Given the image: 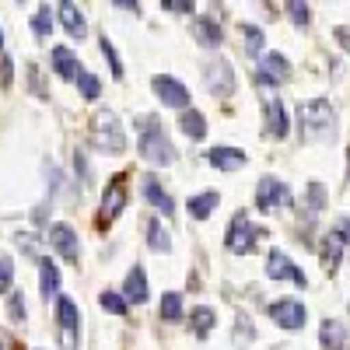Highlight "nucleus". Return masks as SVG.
I'll use <instances>...</instances> for the list:
<instances>
[{"mask_svg": "<svg viewBox=\"0 0 350 350\" xmlns=\"http://www.w3.org/2000/svg\"><path fill=\"white\" fill-rule=\"evenodd\" d=\"M298 123H301V137L305 140H315V144H326L336 137V112L326 98H312V102H301L298 109Z\"/></svg>", "mask_w": 350, "mask_h": 350, "instance_id": "obj_1", "label": "nucleus"}, {"mask_svg": "<svg viewBox=\"0 0 350 350\" xmlns=\"http://www.w3.org/2000/svg\"><path fill=\"white\" fill-rule=\"evenodd\" d=\"M92 137H95V148L105 151V154H123L126 151V133H123V123L120 116L102 109L92 116Z\"/></svg>", "mask_w": 350, "mask_h": 350, "instance_id": "obj_2", "label": "nucleus"}, {"mask_svg": "<svg viewBox=\"0 0 350 350\" xmlns=\"http://www.w3.org/2000/svg\"><path fill=\"white\" fill-rule=\"evenodd\" d=\"M140 154H144V161H151V165H168L175 158V151H172V144H168V137L161 130L158 116L140 120Z\"/></svg>", "mask_w": 350, "mask_h": 350, "instance_id": "obj_3", "label": "nucleus"}, {"mask_svg": "<svg viewBox=\"0 0 350 350\" xmlns=\"http://www.w3.org/2000/svg\"><path fill=\"white\" fill-rule=\"evenodd\" d=\"M123 207H126V175H116V179L105 186V193H102V203H98V214H95V228H109L116 217L123 214Z\"/></svg>", "mask_w": 350, "mask_h": 350, "instance_id": "obj_4", "label": "nucleus"}, {"mask_svg": "<svg viewBox=\"0 0 350 350\" xmlns=\"http://www.w3.org/2000/svg\"><path fill=\"white\" fill-rule=\"evenodd\" d=\"M56 323H60V347L77 350L81 347V312L74 298H56Z\"/></svg>", "mask_w": 350, "mask_h": 350, "instance_id": "obj_5", "label": "nucleus"}, {"mask_svg": "<svg viewBox=\"0 0 350 350\" xmlns=\"http://www.w3.org/2000/svg\"><path fill=\"white\" fill-rule=\"evenodd\" d=\"M262 235V231L245 217V214H235L231 217V224H228V235H224V242H228V249L231 252H252V245H256V239Z\"/></svg>", "mask_w": 350, "mask_h": 350, "instance_id": "obj_6", "label": "nucleus"}, {"mask_svg": "<svg viewBox=\"0 0 350 350\" xmlns=\"http://www.w3.org/2000/svg\"><path fill=\"white\" fill-rule=\"evenodd\" d=\"M203 77H207V92L217 95V98H228L235 92V70H231V64L221 60V56H214V60L203 67Z\"/></svg>", "mask_w": 350, "mask_h": 350, "instance_id": "obj_7", "label": "nucleus"}, {"mask_svg": "<svg viewBox=\"0 0 350 350\" xmlns=\"http://www.w3.org/2000/svg\"><path fill=\"white\" fill-rule=\"evenodd\" d=\"M291 203V189L273 179V175H267V179H259V189H256V207L259 211H277V207H287Z\"/></svg>", "mask_w": 350, "mask_h": 350, "instance_id": "obj_8", "label": "nucleus"}, {"mask_svg": "<svg viewBox=\"0 0 350 350\" xmlns=\"http://www.w3.org/2000/svg\"><path fill=\"white\" fill-rule=\"evenodd\" d=\"M270 319H273L280 329H301L305 319H308V312H305V305L295 301V298H280V301L270 305Z\"/></svg>", "mask_w": 350, "mask_h": 350, "instance_id": "obj_9", "label": "nucleus"}, {"mask_svg": "<svg viewBox=\"0 0 350 350\" xmlns=\"http://www.w3.org/2000/svg\"><path fill=\"white\" fill-rule=\"evenodd\" d=\"M267 273H270V280H287V284H298V287H305L308 280H305V273L295 267V262H291L284 252H270L267 256Z\"/></svg>", "mask_w": 350, "mask_h": 350, "instance_id": "obj_10", "label": "nucleus"}, {"mask_svg": "<svg viewBox=\"0 0 350 350\" xmlns=\"http://www.w3.org/2000/svg\"><path fill=\"white\" fill-rule=\"evenodd\" d=\"M151 84H154V95H158L165 105H172V109H186V105H189V92H186V88L175 81V77L158 74Z\"/></svg>", "mask_w": 350, "mask_h": 350, "instance_id": "obj_11", "label": "nucleus"}, {"mask_svg": "<svg viewBox=\"0 0 350 350\" xmlns=\"http://www.w3.org/2000/svg\"><path fill=\"white\" fill-rule=\"evenodd\" d=\"M287 74H291V64L284 60V56L280 53H267V56H262V67H259V77L256 81L262 88H277Z\"/></svg>", "mask_w": 350, "mask_h": 350, "instance_id": "obj_12", "label": "nucleus"}, {"mask_svg": "<svg viewBox=\"0 0 350 350\" xmlns=\"http://www.w3.org/2000/svg\"><path fill=\"white\" fill-rule=\"evenodd\" d=\"M49 239H53V249L60 252L64 259L77 262L81 242H77V235H74V228H70V224H53V231H49Z\"/></svg>", "mask_w": 350, "mask_h": 350, "instance_id": "obj_13", "label": "nucleus"}, {"mask_svg": "<svg viewBox=\"0 0 350 350\" xmlns=\"http://www.w3.org/2000/svg\"><path fill=\"white\" fill-rule=\"evenodd\" d=\"M140 189H144V196H148L151 207H158L165 217H168V214H175V203H172V196L161 189V183L154 179V175H144V179H140Z\"/></svg>", "mask_w": 350, "mask_h": 350, "instance_id": "obj_14", "label": "nucleus"}, {"mask_svg": "<svg viewBox=\"0 0 350 350\" xmlns=\"http://www.w3.org/2000/svg\"><path fill=\"white\" fill-rule=\"evenodd\" d=\"M123 301L126 305H144L148 301V273H144V267H133L126 284H123Z\"/></svg>", "mask_w": 350, "mask_h": 350, "instance_id": "obj_15", "label": "nucleus"}, {"mask_svg": "<svg viewBox=\"0 0 350 350\" xmlns=\"http://www.w3.org/2000/svg\"><path fill=\"white\" fill-rule=\"evenodd\" d=\"M203 158H207V165H214L221 172H231V168L245 165V151H239V148H211Z\"/></svg>", "mask_w": 350, "mask_h": 350, "instance_id": "obj_16", "label": "nucleus"}, {"mask_svg": "<svg viewBox=\"0 0 350 350\" xmlns=\"http://www.w3.org/2000/svg\"><path fill=\"white\" fill-rule=\"evenodd\" d=\"M53 67H56V74H60L64 81H77V74L84 70L77 64V53H70L67 46H56L53 49Z\"/></svg>", "mask_w": 350, "mask_h": 350, "instance_id": "obj_17", "label": "nucleus"}, {"mask_svg": "<svg viewBox=\"0 0 350 350\" xmlns=\"http://www.w3.org/2000/svg\"><path fill=\"white\" fill-rule=\"evenodd\" d=\"M193 36H196V42L214 46V49L224 42V32L217 28V21H211V18H196V21H193Z\"/></svg>", "mask_w": 350, "mask_h": 350, "instance_id": "obj_18", "label": "nucleus"}, {"mask_svg": "<svg viewBox=\"0 0 350 350\" xmlns=\"http://www.w3.org/2000/svg\"><path fill=\"white\" fill-rule=\"evenodd\" d=\"M319 340H323L326 350H343L347 347V326L336 323V319H326L323 329H319Z\"/></svg>", "mask_w": 350, "mask_h": 350, "instance_id": "obj_19", "label": "nucleus"}, {"mask_svg": "<svg viewBox=\"0 0 350 350\" xmlns=\"http://www.w3.org/2000/svg\"><path fill=\"white\" fill-rule=\"evenodd\" d=\"M179 126H183V133H186L189 140H203V137H207V120H203L196 109L179 112Z\"/></svg>", "mask_w": 350, "mask_h": 350, "instance_id": "obj_20", "label": "nucleus"}, {"mask_svg": "<svg viewBox=\"0 0 350 350\" xmlns=\"http://www.w3.org/2000/svg\"><path fill=\"white\" fill-rule=\"evenodd\" d=\"M217 203H221V196H217L214 189H207V193H200V196L189 200V214H193L196 221H207V217L217 211Z\"/></svg>", "mask_w": 350, "mask_h": 350, "instance_id": "obj_21", "label": "nucleus"}, {"mask_svg": "<svg viewBox=\"0 0 350 350\" xmlns=\"http://www.w3.org/2000/svg\"><path fill=\"white\" fill-rule=\"evenodd\" d=\"M56 287H60V270L53 267V259H39V291H42V298H53Z\"/></svg>", "mask_w": 350, "mask_h": 350, "instance_id": "obj_22", "label": "nucleus"}, {"mask_svg": "<svg viewBox=\"0 0 350 350\" xmlns=\"http://www.w3.org/2000/svg\"><path fill=\"white\" fill-rule=\"evenodd\" d=\"M60 21H64V28L74 36V39H84L88 36V28H84V18H81V11H77V4H60Z\"/></svg>", "mask_w": 350, "mask_h": 350, "instance_id": "obj_23", "label": "nucleus"}, {"mask_svg": "<svg viewBox=\"0 0 350 350\" xmlns=\"http://www.w3.org/2000/svg\"><path fill=\"white\" fill-rule=\"evenodd\" d=\"M214 323H217V315H214V308H207V305H196L193 315H189V329H193L196 336H207V333L214 329Z\"/></svg>", "mask_w": 350, "mask_h": 350, "instance_id": "obj_24", "label": "nucleus"}, {"mask_svg": "<svg viewBox=\"0 0 350 350\" xmlns=\"http://www.w3.org/2000/svg\"><path fill=\"white\" fill-rule=\"evenodd\" d=\"M267 130H270V137H277V140L287 137V112H284L280 102H270V105H267Z\"/></svg>", "mask_w": 350, "mask_h": 350, "instance_id": "obj_25", "label": "nucleus"}, {"mask_svg": "<svg viewBox=\"0 0 350 350\" xmlns=\"http://www.w3.org/2000/svg\"><path fill=\"white\" fill-rule=\"evenodd\" d=\"M148 245H151L154 252H172V235L165 231L161 221H151V224H148Z\"/></svg>", "mask_w": 350, "mask_h": 350, "instance_id": "obj_26", "label": "nucleus"}, {"mask_svg": "<svg viewBox=\"0 0 350 350\" xmlns=\"http://www.w3.org/2000/svg\"><path fill=\"white\" fill-rule=\"evenodd\" d=\"M340 256H343V242L329 231V235L323 239V259H326V267H329V270H336V267H340Z\"/></svg>", "mask_w": 350, "mask_h": 350, "instance_id": "obj_27", "label": "nucleus"}, {"mask_svg": "<svg viewBox=\"0 0 350 350\" xmlns=\"http://www.w3.org/2000/svg\"><path fill=\"white\" fill-rule=\"evenodd\" d=\"M161 315L168 319V323L183 319V295H179V291H168V295L161 298Z\"/></svg>", "mask_w": 350, "mask_h": 350, "instance_id": "obj_28", "label": "nucleus"}, {"mask_svg": "<svg viewBox=\"0 0 350 350\" xmlns=\"http://www.w3.org/2000/svg\"><path fill=\"white\" fill-rule=\"evenodd\" d=\"M252 336H256V329H252V323H249V315L239 312V319H235V343H239V347H249Z\"/></svg>", "mask_w": 350, "mask_h": 350, "instance_id": "obj_29", "label": "nucleus"}, {"mask_svg": "<svg viewBox=\"0 0 350 350\" xmlns=\"http://www.w3.org/2000/svg\"><path fill=\"white\" fill-rule=\"evenodd\" d=\"M77 88H81V95H84V98H98V92H102V81H98L95 74L81 70V74H77Z\"/></svg>", "mask_w": 350, "mask_h": 350, "instance_id": "obj_30", "label": "nucleus"}, {"mask_svg": "<svg viewBox=\"0 0 350 350\" xmlns=\"http://www.w3.org/2000/svg\"><path fill=\"white\" fill-rule=\"evenodd\" d=\"M242 32H245V53L249 56H259L262 53V32L256 25H242Z\"/></svg>", "mask_w": 350, "mask_h": 350, "instance_id": "obj_31", "label": "nucleus"}, {"mask_svg": "<svg viewBox=\"0 0 350 350\" xmlns=\"http://www.w3.org/2000/svg\"><path fill=\"white\" fill-rule=\"evenodd\" d=\"M102 308H109V312H116V315H123L126 312V301H123V295H116V291H102Z\"/></svg>", "mask_w": 350, "mask_h": 350, "instance_id": "obj_32", "label": "nucleus"}, {"mask_svg": "<svg viewBox=\"0 0 350 350\" xmlns=\"http://www.w3.org/2000/svg\"><path fill=\"white\" fill-rule=\"evenodd\" d=\"M11 280H14V259H8V256H0V295L11 287Z\"/></svg>", "mask_w": 350, "mask_h": 350, "instance_id": "obj_33", "label": "nucleus"}, {"mask_svg": "<svg viewBox=\"0 0 350 350\" xmlns=\"http://www.w3.org/2000/svg\"><path fill=\"white\" fill-rule=\"evenodd\" d=\"M32 28H36V36H49V32H53V14H49V8H39Z\"/></svg>", "mask_w": 350, "mask_h": 350, "instance_id": "obj_34", "label": "nucleus"}, {"mask_svg": "<svg viewBox=\"0 0 350 350\" xmlns=\"http://www.w3.org/2000/svg\"><path fill=\"white\" fill-rule=\"evenodd\" d=\"M287 14H291V21H295V25H308V18H312V11L301 4V0H291V4H287Z\"/></svg>", "mask_w": 350, "mask_h": 350, "instance_id": "obj_35", "label": "nucleus"}, {"mask_svg": "<svg viewBox=\"0 0 350 350\" xmlns=\"http://www.w3.org/2000/svg\"><path fill=\"white\" fill-rule=\"evenodd\" d=\"M8 315L14 319V323H25V298L18 295V291L8 298Z\"/></svg>", "mask_w": 350, "mask_h": 350, "instance_id": "obj_36", "label": "nucleus"}, {"mask_svg": "<svg viewBox=\"0 0 350 350\" xmlns=\"http://www.w3.org/2000/svg\"><path fill=\"white\" fill-rule=\"evenodd\" d=\"M102 53L109 56V67H112V74H116V77H123V64H120V56H116V49H112V42H109V39H102Z\"/></svg>", "mask_w": 350, "mask_h": 350, "instance_id": "obj_37", "label": "nucleus"}, {"mask_svg": "<svg viewBox=\"0 0 350 350\" xmlns=\"http://www.w3.org/2000/svg\"><path fill=\"white\" fill-rule=\"evenodd\" d=\"M333 235H336L343 245H350V217H340V221L333 224Z\"/></svg>", "mask_w": 350, "mask_h": 350, "instance_id": "obj_38", "label": "nucleus"}, {"mask_svg": "<svg viewBox=\"0 0 350 350\" xmlns=\"http://www.w3.org/2000/svg\"><path fill=\"white\" fill-rule=\"evenodd\" d=\"M165 8H168V11H183V14H189V11H193V0H168Z\"/></svg>", "mask_w": 350, "mask_h": 350, "instance_id": "obj_39", "label": "nucleus"}, {"mask_svg": "<svg viewBox=\"0 0 350 350\" xmlns=\"http://www.w3.org/2000/svg\"><path fill=\"white\" fill-rule=\"evenodd\" d=\"M0 350H11V336L8 333H0Z\"/></svg>", "mask_w": 350, "mask_h": 350, "instance_id": "obj_40", "label": "nucleus"}, {"mask_svg": "<svg viewBox=\"0 0 350 350\" xmlns=\"http://www.w3.org/2000/svg\"><path fill=\"white\" fill-rule=\"evenodd\" d=\"M336 39H340V42H343V46H350V36H347V32H343V28H340V32H336Z\"/></svg>", "mask_w": 350, "mask_h": 350, "instance_id": "obj_41", "label": "nucleus"}, {"mask_svg": "<svg viewBox=\"0 0 350 350\" xmlns=\"http://www.w3.org/2000/svg\"><path fill=\"white\" fill-rule=\"evenodd\" d=\"M0 49H4V32H0Z\"/></svg>", "mask_w": 350, "mask_h": 350, "instance_id": "obj_42", "label": "nucleus"}]
</instances>
